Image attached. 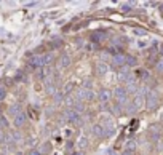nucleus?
Instances as JSON below:
<instances>
[{
  "instance_id": "obj_1",
  "label": "nucleus",
  "mask_w": 163,
  "mask_h": 155,
  "mask_svg": "<svg viewBox=\"0 0 163 155\" xmlns=\"http://www.w3.org/2000/svg\"><path fill=\"white\" fill-rule=\"evenodd\" d=\"M158 104H160V99H158V94L155 93V91H149V93L146 94V107L149 110H154L157 109Z\"/></svg>"
},
{
  "instance_id": "obj_2",
  "label": "nucleus",
  "mask_w": 163,
  "mask_h": 155,
  "mask_svg": "<svg viewBox=\"0 0 163 155\" xmlns=\"http://www.w3.org/2000/svg\"><path fill=\"white\" fill-rule=\"evenodd\" d=\"M93 98H94L93 91L88 90V88H80L77 91V99L78 101H91Z\"/></svg>"
},
{
  "instance_id": "obj_3",
  "label": "nucleus",
  "mask_w": 163,
  "mask_h": 155,
  "mask_svg": "<svg viewBox=\"0 0 163 155\" xmlns=\"http://www.w3.org/2000/svg\"><path fill=\"white\" fill-rule=\"evenodd\" d=\"M114 94H115V98H117V101L120 102V104H125V102H126V96H128V91H126V88L118 86V88H115Z\"/></svg>"
},
{
  "instance_id": "obj_4",
  "label": "nucleus",
  "mask_w": 163,
  "mask_h": 155,
  "mask_svg": "<svg viewBox=\"0 0 163 155\" xmlns=\"http://www.w3.org/2000/svg\"><path fill=\"white\" fill-rule=\"evenodd\" d=\"M136 141L134 139H130L128 142H126L125 146V150H123V155H134V152H136Z\"/></svg>"
},
{
  "instance_id": "obj_5",
  "label": "nucleus",
  "mask_w": 163,
  "mask_h": 155,
  "mask_svg": "<svg viewBox=\"0 0 163 155\" xmlns=\"http://www.w3.org/2000/svg\"><path fill=\"white\" fill-rule=\"evenodd\" d=\"M123 64H126V56H123V54H115V56H112L114 67H122Z\"/></svg>"
},
{
  "instance_id": "obj_6",
  "label": "nucleus",
  "mask_w": 163,
  "mask_h": 155,
  "mask_svg": "<svg viewBox=\"0 0 163 155\" xmlns=\"http://www.w3.org/2000/svg\"><path fill=\"white\" fill-rule=\"evenodd\" d=\"M93 134H94V136H98V138L106 136V128H104V125H101V123H96V125L93 126Z\"/></svg>"
},
{
  "instance_id": "obj_7",
  "label": "nucleus",
  "mask_w": 163,
  "mask_h": 155,
  "mask_svg": "<svg viewBox=\"0 0 163 155\" xmlns=\"http://www.w3.org/2000/svg\"><path fill=\"white\" fill-rule=\"evenodd\" d=\"M30 67H34V69H37V67H43L45 66V61H43V56H35L30 59Z\"/></svg>"
},
{
  "instance_id": "obj_8",
  "label": "nucleus",
  "mask_w": 163,
  "mask_h": 155,
  "mask_svg": "<svg viewBox=\"0 0 163 155\" xmlns=\"http://www.w3.org/2000/svg\"><path fill=\"white\" fill-rule=\"evenodd\" d=\"M70 66V58L67 56V54H64V56H61L58 59V67L59 69H64V67H69Z\"/></svg>"
},
{
  "instance_id": "obj_9",
  "label": "nucleus",
  "mask_w": 163,
  "mask_h": 155,
  "mask_svg": "<svg viewBox=\"0 0 163 155\" xmlns=\"http://www.w3.org/2000/svg\"><path fill=\"white\" fill-rule=\"evenodd\" d=\"M110 96H112V91L110 90H101L99 91V101L101 102H107L110 99Z\"/></svg>"
},
{
  "instance_id": "obj_10",
  "label": "nucleus",
  "mask_w": 163,
  "mask_h": 155,
  "mask_svg": "<svg viewBox=\"0 0 163 155\" xmlns=\"http://www.w3.org/2000/svg\"><path fill=\"white\" fill-rule=\"evenodd\" d=\"M131 77H133V75H131V72H130L128 67H126V69H122L120 74H118V78H120V80H123V82H128Z\"/></svg>"
},
{
  "instance_id": "obj_11",
  "label": "nucleus",
  "mask_w": 163,
  "mask_h": 155,
  "mask_svg": "<svg viewBox=\"0 0 163 155\" xmlns=\"http://www.w3.org/2000/svg\"><path fill=\"white\" fill-rule=\"evenodd\" d=\"M24 122H26V114L24 112H21L19 115L14 117V125H16V126H22V125H24Z\"/></svg>"
},
{
  "instance_id": "obj_12",
  "label": "nucleus",
  "mask_w": 163,
  "mask_h": 155,
  "mask_svg": "<svg viewBox=\"0 0 163 155\" xmlns=\"http://www.w3.org/2000/svg\"><path fill=\"white\" fill-rule=\"evenodd\" d=\"M104 38H106V34L104 32H99V30L91 35V40H93V42H102Z\"/></svg>"
},
{
  "instance_id": "obj_13",
  "label": "nucleus",
  "mask_w": 163,
  "mask_h": 155,
  "mask_svg": "<svg viewBox=\"0 0 163 155\" xmlns=\"http://www.w3.org/2000/svg\"><path fill=\"white\" fill-rule=\"evenodd\" d=\"M134 77L136 78H149V72L144 69H138L136 72H134Z\"/></svg>"
},
{
  "instance_id": "obj_14",
  "label": "nucleus",
  "mask_w": 163,
  "mask_h": 155,
  "mask_svg": "<svg viewBox=\"0 0 163 155\" xmlns=\"http://www.w3.org/2000/svg\"><path fill=\"white\" fill-rule=\"evenodd\" d=\"M107 69H109V67H107L106 62H99V64L96 66V70H98V74H99V75L106 74V72H107Z\"/></svg>"
},
{
  "instance_id": "obj_15",
  "label": "nucleus",
  "mask_w": 163,
  "mask_h": 155,
  "mask_svg": "<svg viewBox=\"0 0 163 155\" xmlns=\"http://www.w3.org/2000/svg\"><path fill=\"white\" fill-rule=\"evenodd\" d=\"M10 114L13 115V117H16V115H19V114H21V107H19L18 104L11 106V107H10Z\"/></svg>"
},
{
  "instance_id": "obj_16",
  "label": "nucleus",
  "mask_w": 163,
  "mask_h": 155,
  "mask_svg": "<svg viewBox=\"0 0 163 155\" xmlns=\"http://www.w3.org/2000/svg\"><path fill=\"white\" fill-rule=\"evenodd\" d=\"M51 150V144L50 142H45V144L42 146V150H40V154H48Z\"/></svg>"
},
{
  "instance_id": "obj_17",
  "label": "nucleus",
  "mask_w": 163,
  "mask_h": 155,
  "mask_svg": "<svg viewBox=\"0 0 163 155\" xmlns=\"http://www.w3.org/2000/svg\"><path fill=\"white\" fill-rule=\"evenodd\" d=\"M155 69H157V72H163V59H160V61L155 64Z\"/></svg>"
},
{
  "instance_id": "obj_18",
  "label": "nucleus",
  "mask_w": 163,
  "mask_h": 155,
  "mask_svg": "<svg viewBox=\"0 0 163 155\" xmlns=\"http://www.w3.org/2000/svg\"><path fill=\"white\" fill-rule=\"evenodd\" d=\"M126 62H128L130 66H134L136 64V58L134 56H126Z\"/></svg>"
},
{
  "instance_id": "obj_19",
  "label": "nucleus",
  "mask_w": 163,
  "mask_h": 155,
  "mask_svg": "<svg viewBox=\"0 0 163 155\" xmlns=\"http://www.w3.org/2000/svg\"><path fill=\"white\" fill-rule=\"evenodd\" d=\"M59 46H62V40H59V38H58V40H54V42H53L51 48H59Z\"/></svg>"
},
{
  "instance_id": "obj_20",
  "label": "nucleus",
  "mask_w": 163,
  "mask_h": 155,
  "mask_svg": "<svg viewBox=\"0 0 163 155\" xmlns=\"http://www.w3.org/2000/svg\"><path fill=\"white\" fill-rule=\"evenodd\" d=\"M86 144H88V141H86V138H82V139H80V142H78V147H80V149H83V147H85Z\"/></svg>"
},
{
  "instance_id": "obj_21",
  "label": "nucleus",
  "mask_w": 163,
  "mask_h": 155,
  "mask_svg": "<svg viewBox=\"0 0 163 155\" xmlns=\"http://www.w3.org/2000/svg\"><path fill=\"white\" fill-rule=\"evenodd\" d=\"M5 96H7V90L3 88V86H0V101H2V99H5Z\"/></svg>"
},
{
  "instance_id": "obj_22",
  "label": "nucleus",
  "mask_w": 163,
  "mask_h": 155,
  "mask_svg": "<svg viewBox=\"0 0 163 155\" xmlns=\"http://www.w3.org/2000/svg\"><path fill=\"white\" fill-rule=\"evenodd\" d=\"M51 59H53V56H51V54H45V56H43V61H45V64L51 62Z\"/></svg>"
},
{
  "instance_id": "obj_23",
  "label": "nucleus",
  "mask_w": 163,
  "mask_h": 155,
  "mask_svg": "<svg viewBox=\"0 0 163 155\" xmlns=\"http://www.w3.org/2000/svg\"><path fill=\"white\" fill-rule=\"evenodd\" d=\"M72 90V83H67L66 85V88H64V91H62V94H66V93H69V91Z\"/></svg>"
},
{
  "instance_id": "obj_24",
  "label": "nucleus",
  "mask_w": 163,
  "mask_h": 155,
  "mask_svg": "<svg viewBox=\"0 0 163 155\" xmlns=\"http://www.w3.org/2000/svg\"><path fill=\"white\" fill-rule=\"evenodd\" d=\"M134 34H136V35H144L146 30L144 29H134Z\"/></svg>"
},
{
  "instance_id": "obj_25",
  "label": "nucleus",
  "mask_w": 163,
  "mask_h": 155,
  "mask_svg": "<svg viewBox=\"0 0 163 155\" xmlns=\"http://www.w3.org/2000/svg\"><path fill=\"white\" fill-rule=\"evenodd\" d=\"M122 10H123V11H130V10H131V5H130V3H125V5L122 7Z\"/></svg>"
},
{
  "instance_id": "obj_26",
  "label": "nucleus",
  "mask_w": 163,
  "mask_h": 155,
  "mask_svg": "<svg viewBox=\"0 0 163 155\" xmlns=\"http://www.w3.org/2000/svg\"><path fill=\"white\" fill-rule=\"evenodd\" d=\"M29 155H42V154H40V150H30Z\"/></svg>"
},
{
  "instance_id": "obj_27",
  "label": "nucleus",
  "mask_w": 163,
  "mask_h": 155,
  "mask_svg": "<svg viewBox=\"0 0 163 155\" xmlns=\"http://www.w3.org/2000/svg\"><path fill=\"white\" fill-rule=\"evenodd\" d=\"M72 147H74L72 142H67V150H69V152H70V149H72Z\"/></svg>"
},
{
  "instance_id": "obj_28",
  "label": "nucleus",
  "mask_w": 163,
  "mask_h": 155,
  "mask_svg": "<svg viewBox=\"0 0 163 155\" xmlns=\"http://www.w3.org/2000/svg\"><path fill=\"white\" fill-rule=\"evenodd\" d=\"M107 155H117V154H115V150H109V152H107Z\"/></svg>"
},
{
  "instance_id": "obj_29",
  "label": "nucleus",
  "mask_w": 163,
  "mask_h": 155,
  "mask_svg": "<svg viewBox=\"0 0 163 155\" xmlns=\"http://www.w3.org/2000/svg\"><path fill=\"white\" fill-rule=\"evenodd\" d=\"M160 53H162V54H163V45H162V46H160Z\"/></svg>"
},
{
  "instance_id": "obj_30",
  "label": "nucleus",
  "mask_w": 163,
  "mask_h": 155,
  "mask_svg": "<svg viewBox=\"0 0 163 155\" xmlns=\"http://www.w3.org/2000/svg\"><path fill=\"white\" fill-rule=\"evenodd\" d=\"M75 155H83V154H82V152H77V154H75Z\"/></svg>"
}]
</instances>
